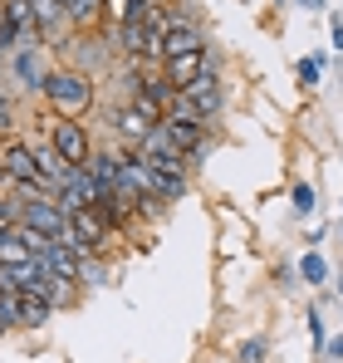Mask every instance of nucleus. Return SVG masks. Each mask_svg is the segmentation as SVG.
I'll use <instances>...</instances> for the list:
<instances>
[{
    "mask_svg": "<svg viewBox=\"0 0 343 363\" xmlns=\"http://www.w3.org/2000/svg\"><path fill=\"white\" fill-rule=\"evenodd\" d=\"M152 128H157V123L137 118L133 108H123V113H118V133H123V143H128V147H137V143H142V138H147Z\"/></svg>",
    "mask_w": 343,
    "mask_h": 363,
    "instance_id": "16",
    "label": "nucleus"
},
{
    "mask_svg": "<svg viewBox=\"0 0 343 363\" xmlns=\"http://www.w3.org/2000/svg\"><path fill=\"white\" fill-rule=\"evenodd\" d=\"M191 50H206V30H201V20H186V25H167V40H162V60H172V55H191Z\"/></svg>",
    "mask_w": 343,
    "mask_h": 363,
    "instance_id": "11",
    "label": "nucleus"
},
{
    "mask_svg": "<svg viewBox=\"0 0 343 363\" xmlns=\"http://www.w3.org/2000/svg\"><path fill=\"white\" fill-rule=\"evenodd\" d=\"M339 236H343V226H339Z\"/></svg>",
    "mask_w": 343,
    "mask_h": 363,
    "instance_id": "32",
    "label": "nucleus"
},
{
    "mask_svg": "<svg viewBox=\"0 0 343 363\" xmlns=\"http://www.w3.org/2000/svg\"><path fill=\"white\" fill-rule=\"evenodd\" d=\"M103 5H108V0H69V25H74L79 35H89V30L99 25Z\"/></svg>",
    "mask_w": 343,
    "mask_h": 363,
    "instance_id": "15",
    "label": "nucleus"
},
{
    "mask_svg": "<svg viewBox=\"0 0 343 363\" xmlns=\"http://www.w3.org/2000/svg\"><path fill=\"white\" fill-rule=\"evenodd\" d=\"M59 5H64V10H69V0H59Z\"/></svg>",
    "mask_w": 343,
    "mask_h": 363,
    "instance_id": "30",
    "label": "nucleus"
},
{
    "mask_svg": "<svg viewBox=\"0 0 343 363\" xmlns=\"http://www.w3.org/2000/svg\"><path fill=\"white\" fill-rule=\"evenodd\" d=\"M314 201H319V196H314V186H304V182H299V186H294V216H309V211H314Z\"/></svg>",
    "mask_w": 343,
    "mask_h": 363,
    "instance_id": "22",
    "label": "nucleus"
},
{
    "mask_svg": "<svg viewBox=\"0 0 343 363\" xmlns=\"http://www.w3.org/2000/svg\"><path fill=\"white\" fill-rule=\"evenodd\" d=\"M299 5H309V0H299Z\"/></svg>",
    "mask_w": 343,
    "mask_h": 363,
    "instance_id": "31",
    "label": "nucleus"
},
{
    "mask_svg": "<svg viewBox=\"0 0 343 363\" xmlns=\"http://www.w3.org/2000/svg\"><path fill=\"white\" fill-rule=\"evenodd\" d=\"M50 69H55V64H45V50H40V45H20V50H10V74H15V89H25V94H40Z\"/></svg>",
    "mask_w": 343,
    "mask_h": 363,
    "instance_id": "7",
    "label": "nucleus"
},
{
    "mask_svg": "<svg viewBox=\"0 0 343 363\" xmlns=\"http://www.w3.org/2000/svg\"><path fill=\"white\" fill-rule=\"evenodd\" d=\"M265 354H270V349H265V339H245L235 359H240V363H265Z\"/></svg>",
    "mask_w": 343,
    "mask_h": 363,
    "instance_id": "21",
    "label": "nucleus"
},
{
    "mask_svg": "<svg viewBox=\"0 0 343 363\" xmlns=\"http://www.w3.org/2000/svg\"><path fill=\"white\" fill-rule=\"evenodd\" d=\"M50 314H55V300H50V295H40V290H25V295H20V324H25V329L50 324Z\"/></svg>",
    "mask_w": 343,
    "mask_h": 363,
    "instance_id": "13",
    "label": "nucleus"
},
{
    "mask_svg": "<svg viewBox=\"0 0 343 363\" xmlns=\"http://www.w3.org/2000/svg\"><path fill=\"white\" fill-rule=\"evenodd\" d=\"M10 128H15V99H10V94L0 89V138H5Z\"/></svg>",
    "mask_w": 343,
    "mask_h": 363,
    "instance_id": "23",
    "label": "nucleus"
},
{
    "mask_svg": "<svg viewBox=\"0 0 343 363\" xmlns=\"http://www.w3.org/2000/svg\"><path fill=\"white\" fill-rule=\"evenodd\" d=\"M162 128H167V138L196 162L201 152H206V123H191V118H162Z\"/></svg>",
    "mask_w": 343,
    "mask_h": 363,
    "instance_id": "10",
    "label": "nucleus"
},
{
    "mask_svg": "<svg viewBox=\"0 0 343 363\" xmlns=\"http://www.w3.org/2000/svg\"><path fill=\"white\" fill-rule=\"evenodd\" d=\"M181 94H186V104L196 108V118H201V123H211L216 113H221V104H226V94H221V79H216V69H206L201 79H191V84H186Z\"/></svg>",
    "mask_w": 343,
    "mask_h": 363,
    "instance_id": "8",
    "label": "nucleus"
},
{
    "mask_svg": "<svg viewBox=\"0 0 343 363\" xmlns=\"http://www.w3.org/2000/svg\"><path fill=\"white\" fill-rule=\"evenodd\" d=\"M15 226H25L35 236H50V241H69V211L59 206V196H25Z\"/></svg>",
    "mask_w": 343,
    "mask_h": 363,
    "instance_id": "3",
    "label": "nucleus"
},
{
    "mask_svg": "<svg viewBox=\"0 0 343 363\" xmlns=\"http://www.w3.org/2000/svg\"><path fill=\"white\" fill-rule=\"evenodd\" d=\"M0 319H5L10 329L20 324V290H5V295H0Z\"/></svg>",
    "mask_w": 343,
    "mask_h": 363,
    "instance_id": "20",
    "label": "nucleus"
},
{
    "mask_svg": "<svg viewBox=\"0 0 343 363\" xmlns=\"http://www.w3.org/2000/svg\"><path fill=\"white\" fill-rule=\"evenodd\" d=\"M329 363H343V339H324V349H319Z\"/></svg>",
    "mask_w": 343,
    "mask_h": 363,
    "instance_id": "24",
    "label": "nucleus"
},
{
    "mask_svg": "<svg viewBox=\"0 0 343 363\" xmlns=\"http://www.w3.org/2000/svg\"><path fill=\"white\" fill-rule=\"evenodd\" d=\"M0 5H5V0H0Z\"/></svg>",
    "mask_w": 343,
    "mask_h": 363,
    "instance_id": "33",
    "label": "nucleus"
},
{
    "mask_svg": "<svg viewBox=\"0 0 343 363\" xmlns=\"http://www.w3.org/2000/svg\"><path fill=\"white\" fill-rule=\"evenodd\" d=\"M133 152H137V162H142V167H152V172H172V177H186V167H191V157H186V152L167 138V128H162V123H157V128L133 147Z\"/></svg>",
    "mask_w": 343,
    "mask_h": 363,
    "instance_id": "4",
    "label": "nucleus"
},
{
    "mask_svg": "<svg viewBox=\"0 0 343 363\" xmlns=\"http://www.w3.org/2000/svg\"><path fill=\"white\" fill-rule=\"evenodd\" d=\"M0 162H5V177L15 182L25 196H55L50 182L40 177V162H35V147L25 138H5L0 143Z\"/></svg>",
    "mask_w": 343,
    "mask_h": 363,
    "instance_id": "2",
    "label": "nucleus"
},
{
    "mask_svg": "<svg viewBox=\"0 0 343 363\" xmlns=\"http://www.w3.org/2000/svg\"><path fill=\"white\" fill-rule=\"evenodd\" d=\"M319 74H324V55H304V60H299V84H309V89H314V84H319Z\"/></svg>",
    "mask_w": 343,
    "mask_h": 363,
    "instance_id": "19",
    "label": "nucleus"
},
{
    "mask_svg": "<svg viewBox=\"0 0 343 363\" xmlns=\"http://www.w3.org/2000/svg\"><path fill=\"white\" fill-rule=\"evenodd\" d=\"M40 94L55 104L59 118H84V113L94 108V74H84V69H74V64H64V69H50Z\"/></svg>",
    "mask_w": 343,
    "mask_h": 363,
    "instance_id": "1",
    "label": "nucleus"
},
{
    "mask_svg": "<svg viewBox=\"0 0 343 363\" xmlns=\"http://www.w3.org/2000/svg\"><path fill=\"white\" fill-rule=\"evenodd\" d=\"M108 236H113V231H108V221H103L99 206H69V245H74L79 255H99Z\"/></svg>",
    "mask_w": 343,
    "mask_h": 363,
    "instance_id": "5",
    "label": "nucleus"
},
{
    "mask_svg": "<svg viewBox=\"0 0 343 363\" xmlns=\"http://www.w3.org/2000/svg\"><path fill=\"white\" fill-rule=\"evenodd\" d=\"M147 5H172V0H147Z\"/></svg>",
    "mask_w": 343,
    "mask_h": 363,
    "instance_id": "28",
    "label": "nucleus"
},
{
    "mask_svg": "<svg viewBox=\"0 0 343 363\" xmlns=\"http://www.w3.org/2000/svg\"><path fill=\"white\" fill-rule=\"evenodd\" d=\"M0 295H5V280H0Z\"/></svg>",
    "mask_w": 343,
    "mask_h": 363,
    "instance_id": "29",
    "label": "nucleus"
},
{
    "mask_svg": "<svg viewBox=\"0 0 343 363\" xmlns=\"http://www.w3.org/2000/svg\"><path fill=\"white\" fill-rule=\"evenodd\" d=\"M211 69V50H191V55H172V60H162V74H167L172 89H186L191 79H201Z\"/></svg>",
    "mask_w": 343,
    "mask_h": 363,
    "instance_id": "9",
    "label": "nucleus"
},
{
    "mask_svg": "<svg viewBox=\"0 0 343 363\" xmlns=\"http://www.w3.org/2000/svg\"><path fill=\"white\" fill-rule=\"evenodd\" d=\"M35 162H40V177L50 182V191H64L69 177H74V167L55 152V143H50V138H45V143H35Z\"/></svg>",
    "mask_w": 343,
    "mask_h": 363,
    "instance_id": "12",
    "label": "nucleus"
},
{
    "mask_svg": "<svg viewBox=\"0 0 343 363\" xmlns=\"http://www.w3.org/2000/svg\"><path fill=\"white\" fill-rule=\"evenodd\" d=\"M329 35H334V50H343V20L339 15H329Z\"/></svg>",
    "mask_w": 343,
    "mask_h": 363,
    "instance_id": "26",
    "label": "nucleus"
},
{
    "mask_svg": "<svg viewBox=\"0 0 343 363\" xmlns=\"http://www.w3.org/2000/svg\"><path fill=\"white\" fill-rule=\"evenodd\" d=\"M30 10H35V20H40V35L50 40L59 25H69V10L59 5V0H30Z\"/></svg>",
    "mask_w": 343,
    "mask_h": 363,
    "instance_id": "14",
    "label": "nucleus"
},
{
    "mask_svg": "<svg viewBox=\"0 0 343 363\" xmlns=\"http://www.w3.org/2000/svg\"><path fill=\"white\" fill-rule=\"evenodd\" d=\"M309 334H314V344L324 349V319H319V309H309Z\"/></svg>",
    "mask_w": 343,
    "mask_h": 363,
    "instance_id": "25",
    "label": "nucleus"
},
{
    "mask_svg": "<svg viewBox=\"0 0 343 363\" xmlns=\"http://www.w3.org/2000/svg\"><path fill=\"white\" fill-rule=\"evenodd\" d=\"M299 280L314 285V290H324V285H329V260H324L319 250H309V255L299 260Z\"/></svg>",
    "mask_w": 343,
    "mask_h": 363,
    "instance_id": "17",
    "label": "nucleus"
},
{
    "mask_svg": "<svg viewBox=\"0 0 343 363\" xmlns=\"http://www.w3.org/2000/svg\"><path fill=\"white\" fill-rule=\"evenodd\" d=\"M79 285H108V265L94 260V255H84L79 260Z\"/></svg>",
    "mask_w": 343,
    "mask_h": 363,
    "instance_id": "18",
    "label": "nucleus"
},
{
    "mask_svg": "<svg viewBox=\"0 0 343 363\" xmlns=\"http://www.w3.org/2000/svg\"><path fill=\"white\" fill-rule=\"evenodd\" d=\"M45 138L55 143V152L69 162V167H84V162L94 157V138H89V128H84L79 118H55Z\"/></svg>",
    "mask_w": 343,
    "mask_h": 363,
    "instance_id": "6",
    "label": "nucleus"
},
{
    "mask_svg": "<svg viewBox=\"0 0 343 363\" xmlns=\"http://www.w3.org/2000/svg\"><path fill=\"white\" fill-rule=\"evenodd\" d=\"M334 285H339V295H343V270H339V280H334Z\"/></svg>",
    "mask_w": 343,
    "mask_h": 363,
    "instance_id": "27",
    "label": "nucleus"
}]
</instances>
